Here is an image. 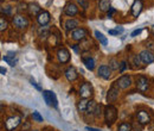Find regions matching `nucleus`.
I'll return each mask as SVG.
<instances>
[{
    "label": "nucleus",
    "mask_w": 154,
    "mask_h": 131,
    "mask_svg": "<svg viewBox=\"0 0 154 131\" xmlns=\"http://www.w3.org/2000/svg\"><path fill=\"white\" fill-rule=\"evenodd\" d=\"M142 7H143L142 1H141V0H135L134 2H133V5H132V7H131V13H132V16H133V17H137V16L141 13Z\"/></svg>",
    "instance_id": "nucleus-17"
},
{
    "label": "nucleus",
    "mask_w": 154,
    "mask_h": 131,
    "mask_svg": "<svg viewBox=\"0 0 154 131\" xmlns=\"http://www.w3.org/2000/svg\"><path fill=\"white\" fill-rule=\"evenodd\" d=\"M7 26H8V23H7L6 18L2 16V17L0 18V31H1V32H4V31L7 29Z\"/></svg>",
    "instance_id": "nucleus-28"
},
{
    "label": "nucleus",
    "mask_w": 154,
    "mask_h": 131,
    "mask_svg": "<svg viewBox=\"0 0 154 131\" xmlns=\"http://www.w3.org/2000/svg\"><path fill=\"white\" fill-rule=\"evenodd\" d=\"M78 94L81 98L83 99H89L93 97L94 94V90H93V86L89 84V82H83L79 87V91H78Z\"/></svg>",
    "instance_id": "nucleus-4"
},
{
    "label": "nucleus",
    "mask_w": 154,
    "mask_h": 131,
    "mask_svg": "<svg viewBox=\"0 0 154 131\" xmlns=\"http://www.w3.org/2000/svg\"><path fill=\"white\" fill-rule=\"evenodd\" d=\"M141 32H142V29H136V30H134V31L131 34V36H132V37H136V36L140 35Z\"/></svg>",
    "instance_id": "nucleus-37"
},
{
    "label": "nucleus",
    "mask_w": 154,
    "mask_h": 131,
    "mask_svg": "<svg viewBox=\"0 0 154 131\" xmlns=\"http://www.w3.org/2000/svg\"><path fill=\"white\" fill-rule=\"evenodd\" d=\"M11 11H12V7L11 6H2L1 7V12L5 13V15H10Z\"/></svg>",
    "instance_id": "nucleus-34"
},
{
    "label": "nucleus",
    "mask_w": 154,
    "mask_h": 131,
    "mask_svg": "<svg viewBox=\"0 0 154 131\" xmlns=\"http://www.w3.org/2000/svg\"><path fill=\"white\" fill-rule=\"evenodd\" d=\"M151 131H154V124L152 125V126H151Z\"/></svg>",
    "instance_id": "nucleus-44"
},
{
    "label": "nucleus",
    "mask_w": 154,
    "mask_h": 131,
    "mask_svg": "<svg viewBox=\"0 0 154 131\" xmlns=\"http://www.w3.org/2000/svg\"><path fill=\"white\" fill-rule=\"evenodd\" d=\"M42 94H43V98H44V100H45V103H46L48 106H51V107L57 109L58 100H57L56 94L54 93L52 91H48V90H46V91H43Z\"/></svg>",
    "instance_id": "nucleus-2"
},
{
    "label": "nucleus",
    "mask_w": 154,
    "mask_h": 131,
    "mask_svg": "<svg viewBox=\"0 0 154 131\" xmlns=\"http://www.w3.org/2000/svg\"><path fill=\"white\" fill-rule=\"evenodd\" d=\"M88 105H89V100L88 99H83L81 98V100L77 103V109L79 112H85L88 110Z\"/></svg>",
    "instance_id": "nucleus-21"
},
{
    "label": "nucleus",
    "mask_w": 154,
    "mask_h": 131,
    "mask_svg": "<svg viewBox=\"0 0 154 131\" xmlns=\"http://www.w3.org/2000/svg\"><path fill=\"white\" fill-rule=\"evenodd\" d=\"M136 118H137V122L141 124V125H147L151 123L152 118H151V114L145 111V110H140L136 112Z\"/></svg>",
    "instance_id": "nucleus-7"
},
{
    "label": "nucleus",
    "mask_w": 154,
    "mask_h": 131,
    "mask_svg": "<svg viewBox=\"0 0 154 131\" xmlns=\"http://www.w3.org/2000/svg\"><path fill=\"white\" fill-rule=\"evenodd\" d=\"M108 32H109V35H112V36H116V35H119V32L116 31V29H112V30H108Z\"/></svg>",
    "instance_id": "nucleus-38"
},
{
    "label": "nucleus",
    "mask_w": 154,
    "mask_h": 131,
    "mask_svg": "<svg viewBox=\"0 0 154 131\" xmlns=\"http://www.w3.org/2000/svg\"><path fill=\"white\" fill-rule=\"evenodd\" d=\"M142 126L139 122H135L134 124H132V128H133V131H142Z\"/></svg>",
    "instance_id": "nucleus-32"
},
{
    "label": "nucleus",
    "mask_w": 154,
    "mask_h": 131,
    "mask_svg": "<svg viewBox=\"0 0 154 131\" xmlns=\"http://www.w3.org/2000/svg\"><path fill=\"white\" fill-rule=\"evenodd\" d=\"M103 114H104V120H106V124L108 126H112L117 119V110L114 105L109 104L104 107V111H103Z\"/></svg>",
    "instance_id": "nucleus-1"
},
{
    "label": "nucleus",
    "mask_w": 154,
    "mask_h": 131,
    "mask_svg": "<svg viewBox=\"0 0 154 131\" xmlns=\"http://www.w3.org/2000/svg\"><path fill=\"white\" fill-rule=\"evenodd\" d=\"M87 35H88V31L84 29V28H77L75 29L72 32H71V38L74 39V41H83V39H85L87 37Z\"/></svg>",
    "instance_id": "nucleus-11"
},
{
    "label": "nucleus",
    "mask_w": 154,
    "mask_h": 131,
    "mask_svg": "<svg viewBox=\"0 0 154 131\" xmlns=\"http://www.w3.org/2000/svg\"><path fill=\"white\" fill-rule=\"evenodd\" d=\"M141 1H142V0H141Z\"/></svg>",
    "instance_id": "nucleus-48"
},
{
    "label": "nucleus",
    "mask_w": 154,
    "mask_h": 131,
    "mask_svg": "<svg viewBox=\"0 0 154 131\" xmlns=\"http://www.w3.org/2000/svg\"><path fill=\"white\" fill-rule=\"evenodd\" d=\"M27 11H29L30 16H36V17H37L39 13L42 12V8H40V6H39L38 4L31 2V4H29V6H27Z\"/></svg>",
    "instance_id": "nucleus-18"
},
{
    "label": "nucleus",
    "mask_w": 154,
    "mask_h": 131,
    "mask_svg": "<svg viewBox=\"0 0 154 131\" xmlns=\"http://www.w3.org/2000/svg\"><path fill=\"white\" fill-rule=\"evenodd\" d=\"M78 13V7L74 2H68L64 7V15L68 17H75Z\"/></svg>",
    "instance_id": "nucleus-14"
},
{
    "label": "nucleus",
    "mask_w": 154,
    "mask_h": 131,
    "mask_svg": "<svg viewBox=\"0 0 154 131\" xmlns=\"http://www.w3.org/2000/svg\"><path fill=\"white\" fill-rule=\"evenodd\" d=\"M131 58L133 60V64H134L135 68H140V67H141L142 61H141V58H140V56H139V55H133Z\"/></svg>",
    "instance_id": "nucleus-27"
},
{
    "label": "nucleus",
    "mask_w": 154,
    "mask_h": 131,
    "mask_svg": "<svg viewBox=\"0 0 154 131\" xmlns=\"http://www.w3.org/2000/svg\"><path fill=\"white\" fill-rule=\"evenodd\" d=\"M126 68H127V62L126 61H121L120 62V73H123Z\"/></svg>",
    "instance_id": "nucleus-35"
},
{
    "label": "nucleus",
    "mask_w": 154,
    "mask_h": 131,
    "mask_svg": "<svg viewBox=\"0 0 154 131\" xmlns=\"http://www.w3.org/2000/svg\"><path fill=\"white\" fill-rule=\"evenodd\" d=\"M98 7H100V11L102 12H108L110 10V1L109 0H100L98 2Z\"/></svg>",
    "instance_id": "nucleus-22"
},
{
    "label": "nucleus",
    "mask_w": 154,
    "mask_h": 131,
    "mask_svg": "<svg viewBox=\"0 0 154 131\" xmlns=\"http://www.w3.org/2000/svg\"><path fill=\"white\" fill-rule=\"evenodd\" d=\"M50 19H51V16H50V13L48 11H42L37 16V21H38L39 25H42V26L48 25L50 23Z\"/></svg>",
    "instance_id": "nucleus-15"
},
{
    "label": "nucleus",
    "mask_w": 154,
    "mask_h": 131,
    "mask_svg": "<svg viewBox=\"0 0 154 131\" xmlns=\"http://www.w3.org/2000/svg\"><path fill=\"white\" fill-rule=\"evenodd\" d=\"M151 31H152V35L154 36V25L152 26V29H151Z\"/></svg>",
    "instance_id": "nucleus-43"
},
{
    "label": "nucleus",
    "mask_w": 154,
    "mask_h": 131,
    "mask_svg": "<svg viewBox=\"0 0 154 131\" xmlns=\"http://www.w3.org/2000/svg\"><path fill=\"white\" fill-rule=\"evenodd\" d=\"M115 84L117 85L119 88H121V90H127V88H129L131 85H132V79H131L129 75H122L121 77L117 79V81H116Z\"/></svg>",
    "instance_id": "nucleus-9"
},
{
    "label": "nucleus",
    "mask_w": 154,
    "mask_h": 131,
    "mask_svg": "<svg viewBox=\"0 0 154 131\" xmlns=\"http://www.w3.org/2000/svg\"><path fill=\"white\" fill-rule=\"evenodd\" d=\"M0 72H1V74H2V75H5V74H6V72H7V70H6V69H5L4 67H1V68H0Z\"/></svg>",
    "instance_id": "nucleus-42"
},
{
    "label": "nucleus",
    "mask_w": 154,
    "mask_h": 131,
    "mask_svg": "<svg viewBox=\"0 0 154 131\" xmlns=\"http://www.w3.org/2000/svg\"><path fill=\"white\" fill-rule=\"evenodd\" d=\"M135 86L140 92H146L149 87V80L146 76L140 75V76H137V79L135 81Z\"/></svg>",
    "instance_id": "nucleus-6"
},
{
    "label": "nucleus",
    "mask_w": 154,
    "mask_h": 131,
    "mask_svg": "<svg viewBox=\"0 0 154 131\" xmlns=\"http://www.w3.org/2000/svg\"><path fill=\"white\" fill-rule=\"evenodd\" d=\"M21 118L19 116H11L5 120V129L7 131H13L16 130L19 126Z\"/></svg>",
    "instance_id": "nucleus-3"
},
{
    "label": "nucleus",
    "mask_w": 154,
    "mask_h": 131,
    "mask_svg": "<svg viewBox=\"0 0 154 131\" xmlns=\"http://www.w3.org/2000/svg\"><path fill=\"white\" fill-rule=\"evenodd\" d=\"M101 114H102V105H98V104H97L96 107H95V111H94V116H95L96 118H98Z\"/></svg>",
    "instance_id": "nucleus-31"
},
{
    "label": "nucleus",
    "mask_w": 154,
    "mask_h": 131,
    "mask_svg": "<svg viewBox=\"0 0 154 131\" xmlns=\"http://www.w3.org/2000/svg\"><path fill=\"white\" fill-rule=\"evenodd\" d=\"M109 67L112 70H120V63L116 58H110L109 61Z\"/></svg>",
    "instance_id": "nucleus-26"
},
{
    "label": "nucleus",
    "mask_w": 154,
    "mask_h": 131,
    "mask_svg": "<svg viewBox=\"0 0 154 131\" xmlns=\"http://www.w3.org/2000/svg\"><path fill=\"white\" fill-rule=\"evenodd\" d=\"M12 1H18V0H12Z\"/></svg>",
    "instance_id": "nucleus-46"
},
{
    "label": "nucleus",
    "mask_w": 154,
    "mask_h": 131,
    "mask_svg": "<svg viewBox=\"0 0 154 131\" xmlns=\"http://www.w3.org/2000/svg\"><path fill=\"white\" fill-rule=\"evenodd\" d=\"M82 62H83V64L85 66L87 69H89V70H94L95 69V64L96 63H95V60L93 57H82Z\"/></svg>",
    "instance_id": "nucleus-19"
},
{
    "label": "nucleus",
    "mask_w": 154,
    "mask_h": 131,
    "mask_svg": "<svg viewBox=\"0 0 154 131\" xmlns=\"http://www.w3.org/2000/svg\"><path fill=\"white\" fill-rule=\"evenodd\" d=\"M12 23H13V25H14L17 29H19V30L26 29V28L29 26V19L26 18L25 16H23V15H17V16H14V17L12 18Z\"/></svg>",
    "instance_id": "nucleus-5"
},
{
    "label": "nucleus",
    "mask_w": 154,
    "mask_h": 131,
    "mask_svg": "<svg viewBox=\"0 0 154 131\" xmlns=\"http://www.w3.org/2000/svg\"><path fill=\"white\" fill-rule=\"evenodd\" d=\"M31 116H32V119H33L35 122H38V123H42V122H43V117H42V114H40L38 111H33Z\"/></svg>",
    "instance_id": "nucleus-29"
},
{
    "label": "nucleus",
    "mask_w": 154,
    "mask_h": 131,
    "mask_svg": "<svg viewBox=\"0 0 154 131\" xmlns=\"http://www.w3.org/2000/svg\"><path fill=\"white\" fill-rule=\"evenodd\" d=\"M27 129H30V124H29V123H25V126H23L21 131H26Z\"/></svg>",
    "instance_id": "nucleus-39"
},
{
    "label": "nucleus",
    "mask_w": 154,
    "mask_h": 131,
    "mask_svg": "<svg viewBox=\"0 0 154 131\" xmlns=\"http://www.w3.org/2000/svg\"><path fill=\"white\" fill-rule=\"evenodd\" d=\"M2 60L5 61V62H7L10 66H12V67H14L16 66V63H17V58H16V54H12V53H10L8 55H6V56L2 57Z\"/></svg>",
    "instance_id": "nucleus-23"
},
{
    "label": "nucleus",
    "mask_w": 154,
    "mask_h": 131,
    "mask_svg": "<svg viewBox=\"0 0 154 131\" xmlns=\"http://www.w3.org/2000/svg\"><path fill=\"white\" fill-rule=\"evenodd\" d=\"M57 58L62 64L68 63L70 61V53H69V50L66 48H59L57 50Z\"/></svg>",
    "instance_id": "nucleus-10"
},
{
    "label": "nucleus",
    "mask_w": 154,
    "mask_h": 131,
    "mask_svg": "<svg viewBox=\"0 0 154 131\" xmlns=\"http://www.w3.org/2000/svg\"><path fill=\"white\" fill-rule=\"evenodd\" d=\"M0 1H1V2H4V1H5V0H0Z\"/></svg>",
    "instance_id": "nucleus-45"
},
{
    "label": "nucleus",
    "mask_w": 154,
    "mask_h": 131,
    "mask_svg": "<svg viewBox=\"0 0 154 131\" xmlns=\"http://www.w3.org/2000/svg\"><path fill=\"white\" fill-rule=\"evenodd\" d=\"M117 131H133L132 124L126 123V122H122V123H120V125L117 126Z\"/></svg>",
    "instance_id": "nucleus-25"
},
{
    "label": "nucleus",
    "mask_w": 154,
    "mask_h": 131,
    "mask_svg": "<svg viewBox=\"0 0 154 131\" xmlns=\"http://www.w3.org/2000/svg\"><path fill=\"white\" fill-rule=\"evenodd\" d=\"M72 49H74V50L76 51L77 54L79 53V49H78V45H77V44H75V45H72Z\"/></svg>",
    "instance_id": "nucleus-41"
},
{
    "label": "nucleus",
    "mask_w": 154,
    "mask_h": 131,
    "mask_svg": "<svg viewBox=\"0 0 154 131\" xmlns=\"http://www.w3.org/2000/svg\"><path fill=\"white\" fill-rule=\"evenodd\" d=\"M97 75H98L100 77L104 79V80H108V79L112 76V69H110L109 66L102 64V66H100L98 69H97Z\"/></svg>",
    "instance_id": "nucleus-13"
},
{
    "label": "nucleus",
    "mask_w": 154,
    "mask_h": 131,
    "mask_svg": "<svg viewBox=\"0 0 154 131\" xmlns=\"http://www.w3.org/2000/svg\"><path fill=\"white\" fill-rule=\"evenodd\" d=\"M115 12H116L115 8H114V7H110V10L107 12V17H108V18H112V17H113V15H114Z\"/></svg>",
    "instance_id": "nucleus-36"
},
{
    "label": "nucleus",
    "mask_w": 154,
    "mask_h": 131,
    "mask_svg": "<svg viewBox=\"0 0 154 131\" xmlns=\"http://www.w3.org/2000/svg\"><path fill=\"white\" fill-rule=\"evenodd\" d=\"M85 130H87V131H100L98 129H95V128H90V126H87V128H85Z\"/></svg>",
    "instance_id": "nucleus-40"
},
{
    "label": "nucleus",
    "mask_w": 154,
    "mask_h": 131,
    "mask_svg": "<svg viewBox=\"0 0 154 131\" xmlns=\"http://www.w3.org/2000/svg\"><path fill=\"white\" fill-rule=\"evenodd\" d=\"M94 35H95V37L97 38V41H98L102 45H107V44H108V39H107V37H106L102 32H100L98 30H96V31L94 32Z\"/></svg>",
    "instance_id": "nucleus-24"
},
{
    "label": "nucleus",
    "mask_w": 154,
    "mask_h": 131,
    "mask_svg": "<svg viewBox=\"0 0 154 131\" xmlns=\"http://www.w3.org/2000/svg\"><path fill=\"white\" fill-rule=\"evenodd\" d=\"M119 98V87L116 84H113L112 87L109 88L108 93H107V101L108 103H114Z\"/></svg>",
    "instance_id": "nucleus-12"
},
{
    "label": "nucleus",
    "mask_w": 154,
    "mask_h": 131,
    "mask_svg": "<svg viewBox=\"0 0 154 131\" xmlns=\"http://www.w3.org/2000/svg\"><path fill=\"white\" fill-rule=\"evenodd\" d=\"M30 82H31V85H32V86H33V87H35V88H36L37 91H40V92H43V90H42V87L39 86L38 84H37V82H36V81H35V80H33L32 77H30Z\"/></svg>",
    "instance_id": "nucleus-33"
},
{
    "label": "nucleus",
    "mask_w": 154,
    "mask_h": 131,
    "mask_svg": "<svg viewBox=\"0 0 154 131\" xmlns=\"http://www.w3.org/2000/svg\"><path fill=\"white\" fill-rule=\"evenodd\" d=\"M96 103L94 101V100H89V105H88V112L91 113V114H94V111H95V107H96Z\"/></svg>",
    "instance_id": "nucleus-30"
},
{
    "label": "nucleus",
    "mask_w": 154,
    "mask_h": 131,
    "mask_svg": "<svg viewBox=\"0 0 154 131\" xmlns=\"http://www.w3.org/2000/svg\"><path fill=\"white\" fill-rule=\"evenodd\" d=\"M64 75H65V77H66V80L70 81V82L75 81L77 77H78V73H77L76 68H75L74 66H69V67L66 68Z\"/></svg>",
    "instance_id": "nucleus-16"
},
{
    "label": "nucleus",
    "mask_w": 154,
    "mask_h": 131,
    "mask_svg": "<svg viewBox=\"0 0 154 131\" xmlns=\"http://www.w3.org/2000/svg\"><path fill=\"white\" fill-rule=\"evenodd\" d=\"M31 131H38V130H31Z\"/></svg>",
    "instance_id": "nucleus-47"
},
{
    "label": "nucleus",
    "mask_w": 154,
    "mask_h": 131,
    "mask_svg": "<svg viewBox=\"0 0 154 131\" xmlns=\"http://www.w3.org/2000/svg\"><path fill=\"white\" fill-rule=\"evenodd\" d=\"M77 26H78V21L74 18L66 19L65 23H64V28H65L66 31H71V30L74 31L75 29H77Z\"/></svg>",
    "instance_id": "nucleus-20"
},
{
    "label": "nucleus",
    "mask_w": 154,
    "mask_h": 131,
    "mask_svg": "<svg viewBox=\"0 0 154 131\" xmlns=\"http://www.w3.org/2000/svg\"><path fill=\"white\" fill-rule=\"evenodd\" d=\"M139 56L141 58L142 63H145V64H151V63L154 62V54L151 50H148V49L141 50L140 54H139Z\"/></svg>",
    "instance_id": "nucleus-8"
}]
</instances>
